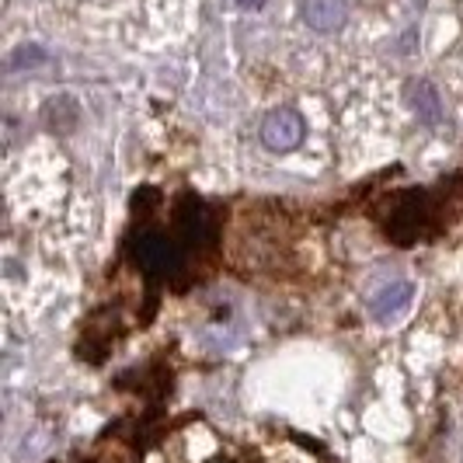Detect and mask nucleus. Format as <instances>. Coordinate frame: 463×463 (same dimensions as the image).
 <instances>
[{
    "label": "nucleus",
    "mask_w": 463,
    "mask_h": 463,
    "mask_svg": "<svg viewBox=\"0 0 463 463\" xmlns=\"http://www.w3.org/2000/svg\"><path fill=\"white\" fill-rule=\"evenodd\" d=\"M133 261L146 276H171L182 265V248L171 237H164V233L146 231L139 233L137 244H133Z\"/></svg>",
    "instance_id": "nucleus-1"
},
{
    "label": "nucleus",
    "mask_w": 463,
    "mask_h": 463,
    "mask_svg": "<svg viewBox=\"0 0 463 463\" xmlns=\"http://www.w3.org/2000/svg\"><path fill=\"white\" fill-rule=\"evenodd\" d=\"M303 133H307V126H303L300 112H293V109H276V112H269L265 122H261V143H265L272 154H289V150H297Z\"/></svg>",
    "instance_id": "nucleus-2"
},
{
    "label": "nucleus",
    "mask_w": 463,
    "mask_h": 463,
    "mask_svg": "<svg viewBox=\"0 0 463 463\" xmlns=\"http://www.w3.org/2000/svg\"><path fill=\"white\" fill-rule=\"evenodd\" d=\"M411 300H415V286H411L408 279H391V282H383V286L370 297L373 321L391 325V321H397V317L411 307Z\"/></svg>",
    "instance_id": "nucleus-3"
},
{
    "label": "nucleus",
    "mask_w": 463,
    "mask_h": 463,
    "mask_svg": "<svg viewBox=\"0 0 463 463\" xmlns=\"http://www.w3.org/2000/svg\"><path fill=\"white\" fill-rule=\"evenodd\" d=\"M425 220H429V206H425V195H408L397 213L387 223V237L394 244H415L421 231H425Z\"/></svg>",
    "instance_id": "nucleus-4"
},
{
    "label": "nucleus",
    "mask_w": 463,
    "mask_h": 463,
    "mask_svg": "<svg viewBox=\"0 0 463 463\" xmlns=\"http://www.w3.org/2000/svg\"><path fill=\"white\" fill-rule=\"evenodd\" d=\"M300 14L314 32H338L348 22V4L345 0H303Z\"/></svg>",
    "instance_id": "nucleus-5"
},
{
    "label": "nucleus",
    "mask_w": 463,
    "mask_h": 463,
    "mask_svg": "<svg viewBox=\"0 0 463 463\" xmlns=\"http://www.w3.org/2000/svg\"><path fill=\"white\" fill-rule=\"evenodd\" d=\"M178 233H182V241L188 248H203V244L213 241V220L203 209V203L185 199V206L178 209Z\"/></svg>",
    "instance_id": "nucleus-6"
},
{
    "label": "nucleus",
    "mask_w": 463,
    "mask_h": 463,
    "mask_svg": "<svg viewBox=\"0 0 463 463\" xmlns=\"http://www.w3.org/2000/svg\"><path fill=\"white\" fill-rule=\"evenodd\" d=\"M408 101H411V109H415L418 122H425V126H442V118H446V109H442V98L439 91L429 84V80H411L408 84Z\"/></svg>",
    "instance_id": "nucleus-7"
},
{
    "label": "nucleus",
    "mask_w": 463,
    "mask_h": 463,
    "mask_svg": "<svg viewBox=\"0 0 463 463\" xmlns=\"http://www.w3.org/2000/svg\"><path fill=\"white\" fill-rule=\"evenodd\" d=\"M46 63H49V52L43 46H18L7 56V73H22V70L46 67Z\"/></svg>",
    "instance_id": "nucleus-8"
},
{
    "label": "nucleus",
    "mask_w": 463,
    "mask_h": 463,
    "mask_svg": "<svg viewBox=\"0 0 463 463\" xmlns=\"http://www.w3.org/2000/svg\"><path fill=\"white\" fill-rule=\"evenodd\" d=\"M237 7H244V11H261L265 7V0H233Z\"/></svg>",
    "instance_id": "nucleus-9"
}]
</instances>
